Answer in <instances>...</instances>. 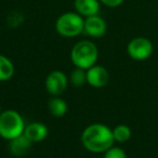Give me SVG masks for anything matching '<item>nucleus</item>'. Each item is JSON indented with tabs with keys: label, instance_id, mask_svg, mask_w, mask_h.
I'll use <instances>...</instances> for the list:
<instances>
[{
	"label": "nucleus",
	"instance_id": "nucleus-7",
	"mask_svg": "<svg viewBox=\"0 0 158 158\" xmlns=\"http://www.w3.org/2000/svg\"><path fill=\"white\" fill-rule=\"evenodd\" d=\"M107 31L106 22L99 14L85 18L84 34L91 38H101Z\"/></svg>",
	"mask_w": 158,
	"mask_h": 158
},
{
	"label": "nucleus",
	"instance_id": "nucleus-12",
	"mask_svg": "<svg viewBox=\"0 0 158 158\" xmlns=\"http://www.w3.org/2000/svg\"><path fill=\"white\" fill-rule=\"evenodd\" d=\"M48 110L55 118H62L68 112V105L60 97H52L48 102Z\"/></svg>",
	"mask_w": 158,
	"mask_h": 158
},
{
	"label": "nucleus",
	"instance_id": "nucleus-2",
	"mask_svg": "<svg viewBox=\"0 0 158 158\" xmlns=\"http://www.w3.org/2000/svg\"><path fill=\"white\" fill-rule=\"evenodd\" d=\"M99 59V49L91 40H80L76 42L70 51V61L75 67L88 69L95 65Z\"/></svg>",
	"mask_w": 158,
	"mask_h": 158
},
{
	"label": "nucleus",
	"instance_id": "nucleus-5",
	"mask_svg": "<svg viewBox=\"0 0 158 158\" xmlns=\"http://www.w3.org/2000/svg\"><path fill=\"white\" fill-rule=\"evenodd\" d=\"M154 52V44L146 37H135L129 41L127 53L134 61H145Z\"/></svg>",
	"mask_w": 158,
	"mask_h": 158
},
{
	"label": "nucleus",
	"instance_id": "nucleus-8",
	"mask_svg": "<svg viewBox=\"0 0 158 158\" xmlns=\"http://www.w3.org/2000/svg\"><path fill=\"white\" fill-rule=\"evenodd\" d=\"M110 81V73L101 65H93L87 69V84L93 88H103Z\"/></svg>",
	"mask_w": 158,
	"mask_h": 158
},
{
	"label": "nucleus",
	"instance_id": "nucleus-11",
	"mask_svg": "<svg viewBox=\"0 0 158 158\" xmlns=\"http://www.w3.org/2000/svg\"><path fill=\"white\" fill-rule=\"evenodd\" d=\"M100 6L99 0H74L75 11L84 18L99 14Z\"/></svg>",
	"mask_w": 158,
	"mask_h": 158
},
{
	"label": "nucleus",
	"instance_id": "nucleus-17",
	"mask_svg": "<svg viewBox=\"0 0 158 158\" xmlns=\"http://www.w3.org/2000/svg\"><path fill=\"white\" fill-rule=\"evenodd\" d=\"M99 1L108 8H117L123 5L125 0H99Z\"/></svg>",
	"mask_w": 158,
	"mask_h": 158
},
{
	"label": "nucleus",
	"instance_id": "nucleus-4",
	"mask_svg": "<svg viewBox=\"0 0 158 158\" xmlns=\"http://www.w3.org/2000/svg\"><path fill=\"white\" fill-rule=\"evenodd\" d=\"M85 18L75 12H65L55 21V31L65 38H75L84 34Z\"/></svg>",
	"mask_w": 158,
	"mask_h": 158
},
{
	"label": "nucleus",
	"instance_id": "nucleus-13",
	"mask_svg": "<svg viewBox=\"0 0 158 158\" xmlns=\"http://www.w3.org/2000/svg\"><path fill=\"white\" fill-rule=\"evenodd\" d=\"M15 67L8 56L0 54V81H8L14 76Z\"/></svg>",
	"mask_w": 158,
	"mask_h": 158
},
{
	"label": "nucleus",
	"instance_id": "nucleus-3",
	"mask_svg": "<svg viewBox=\"0 0 158 158\" xmlns=\"http://www.w3.org/2000/svg\"><path fill=\"white\" fill-rule=\"evenodd\" d=\"M25 120L15 110H6L0 114V136L8 142L22 135L25 130Z\"/></svg>",
	"mask_w": 158,
	"mask_h": 158
},
{
	"label": "nucleus",
	"instance_id": "nucleus-1",
	"mask_svg": "<svg viewBox=\"0 0 158 158\" xmlns=\"http://www.w3.org/2000/svg\"><path fill=\"white\" fill-rule=\"evenodd\" d=\"M80 140L82 146L93 154H104L115 144L113 129L100 123L87 126L82 131Z\"/></svg>",
	"mask_w": 158,
	"mask_h": 158
},
{
	"label": "nucleus",
	"instance_id": "nucleus-10",
	"mask_svg": "<svg viewBox=\"0 0 158 158\" xmlns=\"http://www.w3.org/2000/svg\"><path fill=\"white\" fill-rule=\"evenodd\" d=\"M31 145H33V143L23 133L22 135L9 141L8 147H9L10 154L13 157H22V156H25L26 154H28Z\"/></svg>",
	"mask_w": 158,
	"mask_h": 158
},
{
	"label": "nucleus",
	"instance_id": "nucleus-16",
	"mask_svg": "<svg viewBox=\"0 0 158 158\" xmlns=\"http://www.w3.org/2000/svg\"><path fill=\"white\" fill-rule=\"evenodd\" d=\"M103 158H128V156L121 147L113 146L103 154Z\"/></svg>",
	"mask_w": 158,
	"mask_h": 158
},
{
	"label": "nucleus",
	"instance_id": "nucleus-9",
	"mask_svg": "<svg viewBox=\"0 0 158 158\" xmlns=\"http://www.w3.org/2000/svg\"><path fill=\"white\" fill-rule=\"evenodd\" d=\"M24 134L34 144V143H39L46 140L49 134V129L46 123H40V121H34V123L26 125Z\"/></svg>",
	"mask_w": 158,
	"mask_h": 158
},
{
	"label": "nucleus",
	"instance_id": "nucleus-6",
	"mask_svg": "<svg viewBox=\"0 0 158 158\" xmlns=\"http://www.w3.org/2000/svg\"><path fill=\"white\" fill-rule=\"evenodd\" d=\"M69 84L68 76L63 70H52L46 78V90L52 97H60L66 91Z\"/></svg>",
	"mask_w": 158,
	"mask_h": 158
},
{
	"label": "nucleus",
	"instance_id": "nucleus-18",
	"mask_svg": "<svg viewBox=\"0 0 158 158\" xmlns=\"http://www.w3.org/2000/svg\"><path fill=\"white\" fill-rule=\"evenodd\" d=\"M2 113V110H1V104H0V114Z\"/></svg>",
	"mask_w": 158,
	"mask_h": 158
},
{
	"label": "nucleus",
	"instance_id": "nucleus-15",
	"mask_svg": "<svg viewBox=\"0 0 158 158\" xmlns=\"http://www.w3.org/2000/svg\"><path fill=\"white\" fill-rule=\"evenodd\" d=\"M69 84L74 87H82L87 84V70L75 67L68 76Z\"/></svg>",
	"mask_w": 158,
	"mask_h": 158
},
{
	"label": "nucleus",
	"instance_id": "nucleus-14",
	"mask_svg": "<svg viewBox=\"0 0 158 158\" xmlns=\"http://www.w3.org/2000/svg\"><path fill=\"white\" fill-rule=\"evenodd\" d=\"M113 135H114L115 143H126L131 139L132 132L131 129L129 128V126L127 125H117L116 127L113 129Z\"/></svg>",
	"mask_w": 158,
	"mask_h": 158
}]
</instances>
